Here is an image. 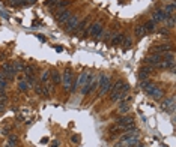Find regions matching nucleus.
I'll return each mask as SVG.
<instances>
[{
	"mask_svg": "<svg viewBox=\"0 0 176 147\" xmlns=\"http://www.w3.org/2000/svg\"><path fill=\"white\" fill-rule=\"evenodd\" d=\"M140 71H142V72H146V74L149 75V72H152V71H154V66H149V65H146V66H143Z\"/></svg>",
	"mask_w": 176,
	"mask_h": 147,
	"instance_id": "28",
	"label": "nucleus"
},
{
	"mask_svg": "<svg viewBox=\"0 0 176 147\" xmlns=\"http://www.w3.org/2000/svg\"><path fill=\"white\" fill-rule=\"evenodd\" d=\"M48 78H50V72H48V71L42 72V77H41V83H42V84H44V83H47V81H48Z\"/></svg>",
	"mask_w": 176,
	"mask_h": 147,
	"instance_id": "26",
	"label": "nucleus"
},
{
	"mask_svg": "<svg viewBox=\"0 0 176 147\" xmlns=\"http://www.w3.org/2000/svg\"><path fill=\"white\" fill-rule=\"evenodd\" d=\"M121 114H125L130 111V101H122L119 102V110H118Z\"/></svg>",
	"mask_w": 176,
	"mask_h": 147,
	"instance_id": "16",
	"label": "nucleus"
},
{
	"mask_svg": "<svg viewBox=\"0 0 176 147\" xmlns=\"http://www.w3.org/2000/svg\"><path fill=\"white\" fill-rule=\"evenodd\" d=\"M124 39H125V36H124V35H121V33H116V35L112 38V45H115V47H119V45H122Z\"/></svg>",
	"mask_w": 176,
	"mask_h": 147,
	"instance_id": "14",
	"label": "nucleus"
},
{
	"mask_svg": "<svg viewBox=\"0 0 176 147\" xmlns=\"http://www.w3.org/2000/svg\"><path fill=\"white\" fill-rule=\"evenodd\" d=\"M50 78H51V83H53V84H59V83L62 81V75H60L56 69L50 72Z\"/></svg>",
	"mask_w": 176,
	"mask_h": 147,
	"instance_id": "15",
	"label": "nucleus"
},
{
	"mask_svg": "<svg viewBox=\"0 0 176 147\" xmlns=\"http://www.w3.org/2000/svg\"><path fill=\"white\" fill-rule=\"evenodd\" d=\"M66 24V32H69V33H74L77 29H78V24H80V20H78V17H75V15H71V18L65 23Z\"/></svg>",
	"mask_w": 176,
	"mask_h": 147,
	"instance_id": "7",
	"label": "nucleus"
},
{
	"mask_svg": "<svg viewBox=\"0 0 176 147\" xmlns=\"http://www.w3.org/2000/svg\"><path fill=\"white\" fill-rule=\"evenodd\" d=\"M72 80H74L72 72H71L69 69H66V71L63 72V75H62V84H63V90H65V92H69V89H71V86H72Z\"/></svg>",
	"mask_w": 176,
	"mask_h": 147,
	"instance_id": "4",
	"label": "nucleus"
},
{
	"mask_svg": "<svg viewBox=\"0 0 176 147\" xmlns=\"http://www.w3.org/2000/svg\"><path fill=\"white\" fill-rule=\"evenodd\" d=\"M98 87V78L89 72V77H87V81L84 83V86L81 87V95H87V93H91L92 90H95Z\"/></svg>",
	"mask_w": 176,
	"mask_h": 147,
	"instance_id": "1",
	"label": "nucleus"
},
{
	"mask_svg": "<svg viewBox=\"0 0 176 147\" xmlns=\"http://www.w3.org/2000/svg\"><path fill=\"white\" fill-rule=\"evenodd\" d=\"M2 75H3L6 80H12V78L15 77V72H14L12 63H9V62L3 63V72H2Z\"/></svg>",
	"mask_w": 176,
	"mask_h": 147,
	"instance_id": "9",
	"label": "nucleus"
},
{
	"mask_svg": "<svg viewBox=\"0 0 176 147\" xmlns=\"http://www.w3.org/2000/svg\"><path fill=\"white\" fill-rule=\"evenodd\" d=\"M24 66H26V65H24L23 62H20V60H17V62L12 63V68H14V72H15V74H17V72H23V71H24Z\"/></svg>",
	"mask_w": 176,
	"mask_h": 147,
	"instance_id": "20",
	"label": "nucleus"
},
{
	"mask_svg": "<svg viewBox=\"0 0 176 147\" xmlns=\"http://www.w3.org/2000/svg\"><path fill=\"white\" fill-rule=\"evenodd\" d=\"M134 33H136V36H137V38H143V36L146 35V30H145L143 24H139V26H136V29H134Z\"/></svg>",
	"mask_w": 176,
	"mask_h": 147,
	"instance_id": "19",
	"label": "nucleus"
},
{
	"mask_svg": "<svg viewBox=\"0 0 176 147\" xmlns=\"http://www.w3.org/2000/svg\"><path fill=\"white\" fill-rule=\"evenodd\" d=\"M59 146H60L59 141H53V143H51V147H59Z\"/></svg>",
	"mask_w": 176,
	"mask_h": 147,
	"instance_id": "31",
	"label": "nucleus"
},
{
	"mask_svg": "<svg viewBox=\"0 0 176 147\" xmlns=\"http://www.w3.org/2000/svg\"><path fill=\"white\" fill-rule=\"evenodd\" d=\"M23 72H24L26 75H33V72H35V66H33V65H26Z\"/></svg>",
	"mask_w": 176,
	"mask_h": 147,
	"instance_id": "21",
	"label": "nucleus"
},
{
	"mask_svg": "<svg viewBox=\"0 0 176 147\" xmlns=\"http://www.w3.org/2000/svg\"><path fill=\"white\" fill-rule=\"evenodd\" d=\"M161 60H163V54H157V53H152V54H149V56L145 57V63L149 65V66H154V68H155Z\"/></svg>",
	"mask_w": 176,
	"mask_h": 147,
	"instance_id": "5",
	"label": "nucleus"
},
{
	"mask_svg": "<svg viewBox=\"0 0 176 147\" xmlns=\"http://www.w3.org/2000/svg\"><path fill=\"white\" fill-rule=\"evenodd\" d=\"M17 144V137L15 135H9V143H8V146L9 147H14Z\"/></svg>",
	"mask_w": 176,
	"mask_h": 147,
	"instance_id": "27",
	"label": "nucleus"
},
{
	"mask_svg": "<svg viewBox=\"0 0 176 147\" xmlns=\"http://www.w3.org/2000/svg\"><path fill=\"white\" fill-rule=\"evenodd\" d=\"M166 21H167V26H169V29H172V27L175 26V18H173L172 15H170V17H169Z\"/></svg>",
	"mask_w": 176,
	"mask_h": 147,
	"instance_id": "29",
	"label": "nucleus"
},
{
	"mask_svg": "<svg viewBox=\"0 0 176 147\" xmlns=\"http://www.w3.org/2000/svg\"><path fill=\"white\" fill-rule=\"evenodd\" d=\"M103 35V23H94L89 26V36L100 38Z\"/></svg>",
	"mask_w": 176,
	"mask_h": 147,
	"instance_id": "8",
	"label": "nucleus"
},
{
	"mask_svg": "<svg viewBox=\"0 0 176 147\" xmlns=\"http://www.w3.org/2000/svg\"><path fill=\"white\" fill-rule=\"evenodd\" d=\"M155 26H157V23H155L154 20H149L148 23H145V24H143V27H145L146 33H149V32H154V30H155Z\"/></svg>",
	"mask_w": 176,
	"mask_h": 147,
	"instance_id": "18",
	"label": "nucleus"
},
{
	"mask_svg": "<svg viewBox=\"0 0 176 147\" xmlns=\"http://www.w3.org/2000/svg\"><path fill=\"white\" fill-rule=\"evenodd\" d=\"M173 11H175V3H170V5H167V6L164 8V12H167L169 15H172Z\"/></svg>",
	"mask_w": 176,
	"mask_h": 147,
	"instance_id": "25",
	"label": "nucleus"
},
{
	"mask_svg": "<svg viewBox=\"0 0 176 147\" xmlns=\"http://www.w3.org/2000/svg\"><path fill=\"white\" fill-rule=\"evenodd\" d=\"M72 141H74V143H77V141H78V137H77V135H74V137H72Z\"/></svg>",
	"mask_w": 176,
	"mask_h": 147,
	"instance_id": "32",
	"label": "nucleus"
},
{
	"mask_svg": "<svg viewBox=\"0 0 176 147\" xmlns=\"http://www.w3.org/2000/svg\"><path fill=\"white\" fill-rule=\"evenodd\" d=\"M169 17H170V15H169L167 12H164V11H157V12H154L152 20H154L155 23H160V21H166Z\"/></svg>",
	"mask_w": 176,
	"mask_h": 147,
	"instance_id": "11",
	"label": "nucleus"
},
{
	"mask_svg": "<svg viewBox=\"0 0 176 147\" xmlns=\"http://www.w3.org/2000/svg\"><path fill=\"white\" fill-rule=\"evenodd\" d=\"M145 92H146L151 98H154V99H161V98H163V90H161L158 86H155V84H151Z\"/></svg>",
	"mask_w": 176,
	"mask_h": 147,
	"instance_id": "6",
	"label": "nucleus"
},
{
	"mask_svg": "<svg viewBox=\"0 0 176 147\" xmlns=\"http://www.w3.org/2000/svg\"><path fill=\"white\" fill-rule=\"evenodd\" d=\"M131 45H133V41H131L128 36H125V39H124V42H122V47H124L125 50H128Z\"/></svg>",
	"mask_w": 176,
	"mask_h": 147,
	"instance_id": "23",
	"label": "nucleus"
},
{
	"mask_svg": "<svg viewBox=\"0 0 176 147\" xmlns=\"http://www.w3.org/2000/svg\"><path fill=\"white\" fill-rule=\"evenodd\" d=\"M54 50L60 53V51H63V47H62V45H56V47H54Z\"/></svg>",
	"mask_w": 176,
	"mask_h": 147,
	"instance_id": "30",
	"label": "nucleus"
},
{
	"mask_svg": "<svg viewBox=\"0 0 176 147\" xmlns=\"http://www.w3.org/2000/svg\"><path fill=\"white\" fill-rule=\"evenodd\" d=\"M151 84H152V83H151V81H149L148 78H146V80H142V81H140V87H142L143 90H146V89H148V87H149Z\"/></svg>",
	"mask_w": 176,
	"mask_h": 147,
	"instance_id": "24",
	"label": "nucleus"
},
{
	"mask_svg": "<svg viewBox=\"0 0 176 147\" xmlns=\"http://www.w3.org/2000/svg\"><path fill=\"white\" fill-rule=\"evenodd\" d=\"M116 126L119 128V129H122V131H130V129H134V120H133V117H130V116H125V117H121L118 122H116Z\"/></svg>",
	"mask_w": 176,
	"mask_h": 147,
	"instance_id": "3",
	"label": "nucleus"
},
{
	"mask_svg": "<svg viewBox=\"0 0 176 147\" xmlns=\"http://www.w3.org/2000/svg\"><path fill=\"white\" fill-rule=\"evenodd\" d=\"M161 108H163L164 111H173V108H175V96L167 98V99L161 104Z\"/></svg>",
	"mask_w": 176,
	"mask_h": 147,
	"instance_id": "10",
	"label": "nucleus"
},
{
	"mask_svg": "<svg viewBox=\"0 0 176 147\" xmlns=\"http://www.w3.org/2000/svg\"><path fill=\"white\" fill-rule=\"evenodd\" d=\"M170 50H172V47H170V45L163 44V45H157V47H154V48H152V53H157V54H166V53H169Z\"/></svg>",
	"mask_w": 176,
	"mask_h": 147,
	"instance_id": "12",
	"label": "nucleus"
},
{
	"mask_svg": "<svg viewBox=\"0 0 176 147\" xmlns=\"http://www.w3.org/2000/svg\"><path fill=\"white\" fill-rule=\"evenodd\" d=\"M98 87H100V96H104L106 93L110 92L112 83H110V78L106 74H100V77H98Z\"/></svg>",
	"mask_w": 176,
	"mask_h": 147,
	"instance_id": "2",
	"label": "nucleus"
},
{
	"mask_svg": "<svg viewBox=\"0 0 176 147\" xmlns=\"http://www.w3.org/2000/svg\"><path fill=\"white\" fill-rule=\"evenodd\" d=\"M44 95L42 96H50L53 93V89H54V84L53 83H44Z\"/></svg>",
	"mask_w": 176,
	"mask_h": 147,
	"instance_id": "17",
	"label": "nucleus"
},
{
	"mask_svg": "<svg viewBox=\"0 0 176 147\" xmlns=\"http://www.w3.org/2000/svg\"><path fill=\"white\" fill-rule=\"evenodd\" d=\"M18 89H20L21 92H26V90L29 89V86H27L26 80H20V81H18Z\"/></svg>",
	"mask_w": 176,
	"mask_h": 147,
	"instance_id": "22",
	"label": "nucleus"
},
{
	"mask_svg": "<svg viewBox=\"0 0 176 147\" xmlns=\"http://www.w3.org/2000/svg\"><path fill=\"white\" fill-rule=\"evenodd\" d=\"M69 18H71V14H69L68 11L63 9V11H59V12H57V21H59L60 24H65Z\"/></svg>",
	"mask_w": 176,
	"mask_h": 147,
	"instance_id": "13",
	"label": "nucleus"
}]
</instances>
